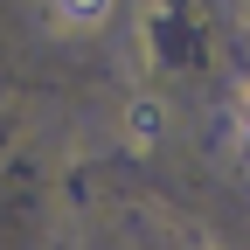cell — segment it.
Masks as SVG:
<instances>
[{
	"label": "cell",
	"instance_id": "obj_1",
	"mask_svg": "<svg viewBox=\"0 0 250 250\" xmlns=\"http://www.w3.org/2000/svg\"><path fill=\"white\" fill-rule=\"evenodd\" d=\"M160 139H167V111L153 104V98H132V104H125V146H132V153H153Z\"/></svg>",
	"mask_w": 250,
	"mask_h": 250
},
{
	"label": "cell",
	"instance_id": "obj_2",
	"mask_svg": "<svg viewBox=\"0 0 250 250\" xmlns=\"http://www.w3.org/2000/svg\"><path fill=\"white\" fill-rule=\"evenodd\" d=\"M49 14L70 28V35H98V28L118 14V0H49Z\"/></svg>",
	"mask_w": 250,
	"mask_h": 250
}]
</instances>
